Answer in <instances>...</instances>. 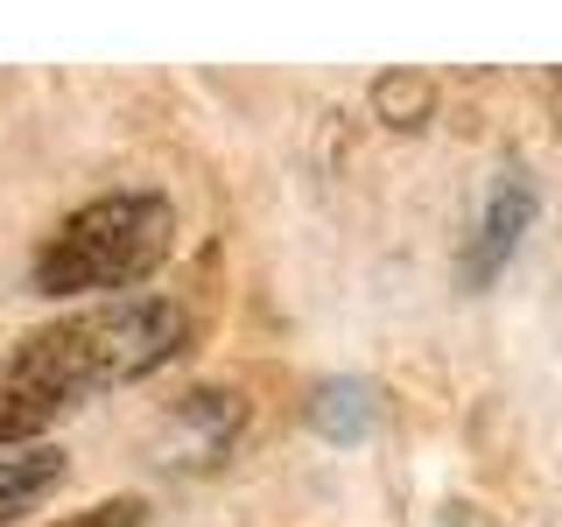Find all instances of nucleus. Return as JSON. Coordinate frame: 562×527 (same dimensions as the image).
Returning a JSON list of instances; mask_svg holds the SVG:
<instances>
[{
    "label": "nucleus",
    "mask_w": 562,
    "mask_h": 527,
    "mask_svg": "<svg viewBox=\"0 0 562 527\" xmlns=\"http://www.w3.org/2000/svg\"><path fill=\"white\" fill-rule=\"evenodd\" d=\"M310 422L324 436H338V444H359V436L373 429V386L366 380H324L310 394Z\"/></svg>",
    "instance_id": "nucleus-5"
},
{
    "label": "nucleus",
    "mask_w": 562,
    "mask_h": 527,
    "mask_svg": "<svg viewBox=\"0 0 562 527\" xmlns=\"http://www.w3.org/2000/svg\"><path fill=\"white\" fill-rule=\"evenodd\" d=\"M140 514H148L140 500H105V506H92V514H70L57 527H140Z\"/></svg>",
    "instance_id": "nucleus-7"
},
{
    "label": "nucleus",
    "mask_w": 562,
    "mask_h": 527,
    "mask_svg": "<svg viewBox=\"0 0 562 527\" xmlns=\"http://www.w3.org/2000/svg\"><path fill=\"white\" fill-rule=\"evenodd\" d=\"M57 485H64V450L57 444H35L22 457H0V527L35 514Z\"/></svg>",
    "instance_id": "nucleus-4"
},
{
    "label": "nucleus",
    "mask_w": 562,
    "mask_h": 527,
    "mask_svg": "<svg viewBox=\"0 0 562 527\" xmlns=\"http://www.w3.org/2000/svg\"><path fill=\"white\" fill-rule=\"evenodd\" d=\"M176 211L155 190H113V198L78 204L35 254V289L43 295H105L134 289L169 260Z\"/></svg>",
    "instance_id": "nucleus-2"
},
{
    "label": "nucleus",
    "mask_w": 562,
    "mask_h": 527,
    "mask_svg": "<svg viewBox=\"0 0 562 527\" xmlns=\"http://www.w3.org/2000/svg\"><path fill=\"white\" fill-rule=\"evenodd\" d=\"M373 99H380L386 120H401V127H415V120L429 113V85H422V78H380Z\"/></svg>",
    "instance_id": "nucleus-6"
},
{
    "label": "nucleus",
    "mask_w": 562,
    "mask_h": 527,
    "mask_svg": "<svg viewBox=\"0 0 562 527\" xmlns=\"http://www.w3.org/2000/svg\"><path fill=\"white\" fill-rule=\"evenodd\" d=\"M183 338L190 310L169 295H113V303L70 310L57 324L29 330L0 373V444H29L78 401L169 366Z\"/></svg>",
    "instance_id": "nucleus-1"
},
{
    "label": "nucleus",
    "mask_w": 562,
    "mask_h": 527,
    "mask_svg": "<svg viewBox=\"0 0 562 527\" xmlns=\"http://www.w3.org/2000/svg\"><path fill=\"white\" fill-rule=\"evenodd\" d=\"M527 218H535V183H527V169H506L485 198V218H479V239H471V254H464V274L471 281L499 274L506 254H514L520 233H527Z\"/></svg>",
    "instance_id": "nucleus-3"
}]
</instances>
